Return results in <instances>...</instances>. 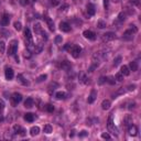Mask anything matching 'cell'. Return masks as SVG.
Returning <instances> with one entry per match:
<instances>
[{
  "mask_svg": "<svg viewBox=\"0 0 141 141\" xmlns=\"http://www.w3.org/2000/svg\"><path fill=\"white\" fill-rule=\"evenodd\" d=\"M110 106H111V103H110L109 99H104V100L101 101V108H103L104 110H108L110 108Z\"/></svg>",
  "mask_w": 141,
  "mask_h": 141,
  "instance_id": "cell-14",
  "label": "cell"
},
{
  "mask_svg": "<svg viewBox=\"0 0 141 141\" xmlns=\"http://www.w3.org/2000/svg\"><path fill=\"white\" fill-rule=\"evenodd\" d=\"M68 8V4H64L63 7H61V10H66Z\"/></svg>",
  "mask_w": 141,
  "mask_h": 141,
  "instance_id": "cell-57",
  "label": "cell"
},
{
  "mask_svg": "<svg viewBox=\"0 0 141 141\" xmlns=\"http://www.w3.org/2000/svg\"><path fill=\"white\" fill-rule=\"evenodd\" d=\"M33 104H34V100H33V98H31V97L26 98V99H25V101H24V106H25L26 108H31V107H33Z\"/></svg>",
  "mask_w": 141,
  "mask_h": 141,
  "instance_id": "cell-18",
  "label": "cell"
},
{
  "mask_svg": "<svg viewBox=\"0 0 141 141\" xmlns=\"http://www.w3.org/2000/svg\"><path fill=\"white\" fill-rule=\"evenodd\" d=\"M133 34H134V32L131 30V29H129V30H127V31H125V32H123L122 40H126V41H130V40L133 39Z\"/></svg>",
  "mask_w": 141,
  "mask_h": 141,
  "instance_id": "cell-4",
  "label": "cell"
},
{
  "mask_svg": "<svg viewBox=\"0 0 141 141\" xmlns=\"http://www.w3.org/2000/svg\"><path fill=\"white\" fill-rule=\"evenodd\" d=\"M9 21H10V17H9L8 14H3V15H2V18H0V24L3 25V26L8 25Z\"/></svg>",
  "mask_w": 141,
  "mask_h": 141,
  "instance_id": "cell-11",
  "label": "cell"
},
{
  "mask_svg": "<svg viewBox=\"0 0 141 141\" xmlns=\"http://www.w3.org/2000/svg\"><path fill=\"white\" fill-rule=\"evenodd\" d=\"M4 76H6V78L8 79V81L12 79L13 76H14V73H13V70H12V68L7 67L6 70H4Z\"/></svg>",
  "mask_w": 141,
  "mask_h": 141,
  "instance_id": "cell-8",
  "label": "cell"
},
{
  "mask_svg": "<svg viewBox=\"0 0 141 141\" xmlns=\"http://www.w3.org/2000/svg\"><path fill=\"white\" fill-rule=\"evenodd\" d=\"M61 42H62V36H61V35H57V36L55 37V43H56V44H59Z\"/></svg>",
  "mask_w": 141,
  "mask_h": 141,
  "instance_id": "cell-46",
  "label": "cell"
},
{
  "mask_svg": "<svg viewBox=\"0 0 141 141\" xmlns=\"http://www.w3.org/2000/svg\"><path fill=\"white\" fill-rule=\"evenodd\" d=\"M18 50V41L17 40H12L11 43L9 44V50H8V54L9 55H15Z\"/></svg>",
  "mask_w": 141,
  "mask_h": 141,
  "instance_id": "cell-2",
  "label": "cell"
},
{
  "mask_svg": "<svg viewBox=\"0 0 141 141\" xmlns=\"http://www.w3.org/2000/svg\"><path fill=\"white\" fill-rule=\"evenodd\" d=\"M122 125L126 126V127H129V126L132 125V117L130 115H127V116L123 118V121H122Z\"/></svg>",
  "mask_w": 141,
  "mask_h": 141,
  "instance_id": "cell-12",
  "label": "cell"
},
{
  "mask_svg": "<svg viewBox=\"0 0 141 141\" xmlns=\"http://www.w3.org/2000/svg\"><path fill=\"white\" fill-rule=\"evenodd\" d=\"M45 20H46V23H47V26H48V29H50L51 31H54V30H55V26H54V22H53L52 20H51L50 18H47V17L45 18Z\"/></svg>",
  "mask_w": 141,
  "mask_h": 141,
  "instance_id": "cell-22",
  "label": "cell"
},
{
  "mask_svg": "<svg viewBox=\"0 0 141 141\" xmlns=\"http://www.w3.org/2000/svg\"><path fill=\"white\" fill-rule=\"evenodd\" d=\"M70 47H72V44H70V43H67L65 46H64V48H65V50H70Z\"/></svg>",
  "mask_w": 141,
  "mask_h": 141,
  "instance_id": "cell-55",
  "label": "cell"
},
{
  "mask_svg": "<svg viewBox=\"0 0 141 141\" xmlns=\"http://www.w3.org/2000/svg\"><path fill=\"white\" fill-rule=\"evenodd\" d=\"M101 138L109 140V139H110V134H109V133H107V132H103V133H101Z\"/></svg>",
  "mask_w": 141,
  "mask_h": 141,
  "instance_id": "cell-42",
  "label": "cell"
},
{
  "mask_svg": "<svg viewBox=\"0 0 141 141\" xmlns=\"http://www.w3.org/2000/svg\"><path fill=\"white\" fill-rule=\"evenodd\" d=\"M32 1H36V0H32Z\"/></svg>",
  "mask_w": 141,
  "mask_h": 141,
  "instance_id": "cell-59",
  "label": "cell"
},
{
  "mask_svg": "<svg viewBox=\"0 0 141 141\" xmlns=\"http://www.w3.org/2000/svg\"><path fill=\"white\" fill-rule=\"evenodd\" d=\"M29 0H20V3L22 4V6H26V4H29Z\"/></svg>",
  "mask_w": 141,
  "mask_h": 141,
  "instance_id": "cell-49",
  "label": "cell"
},
{
  "mask_svg": "<svg viewBox=\"0 0 141 141\" xmlns=\"http://www.w3.org/2000/svg\"><path fill=\"white\" fill-rule=\"evenodd\" d=\"M24 34H25V37H26V40H28V41H31V40H32L31 31H30V29H29V28L25 29V31H24Z\"/></svg>",
  "mask_w": 141,
  "mask_h": 141,
  "instance_id": "cell-25",
  "label": "cell"
},
{
  "mask_svg": "<svg viewBox=\"0 0 141 141\" xmlns=\"http://www.w3.org/2000/svg\"><path fill=\"white\" fill-rule=\"evenodd\" d=\"M70 54H72L73 57L77 59V57L79 56V54H81V52H82V48L79 47L78 45H72V47H70Z\"/></svg>",
  "mask_w": 141,
  "mask_h": 141,
  "instance_id": "cell-3",
  "label": "cell"
},
{
  "mask_svg": "<svg viewBox=\"0 0 141 141\" xmlns=\"http://www.w3.org/2000/svg\"><path fill=\"white\" fill-rule=\"evenodd\" d=\"M39 132H40V128L37 127V126L32 127L30 129V134H31V136H36V134H39Z\"/></svg>",
  "mask_w": 141,
  "mask_h": 141,
  "instance_id": "cell-23",
  "label": "cell"
},
{
  "mask_svg": "<svg viewBox=\"0 0 141 141\" xmlns=\"http://www.w3.org/2000/svg\"><path fill=\"white\" fill-rule=\"evenodd\" d=\"M115 79H117L118 82H122V81H123V75L121 74L120 72L117 73V74L115 75Z\"/></svg>",
  "mask_w": 141,
  "mask_h": 141,
  "instance_id": "cell-33",
  "label": "cell"
},
{
  "mask_svg": "<svg viewBox=\"0 0 141 141\" xmlns=\"http://www.w3.org/2000/svg\"><path fill=\"white\" fill-rule=\"evenodd\" d=\"M134 106H136V103H131V104H129V107H128V109L129 110H132L134 108Z\"/></svg>",
  "mask_w": 141,
  "mask_h": 141,
  "instance_id": "cell-52",
  "label": "cell"
},
{
  "mask_svg": "<svg viewBox=\"0 0 141 141\" xmlns=\"http://www.w3.org/2000/svg\"><path fill=\"white\" fill-rule=\"evenodd\" d=\"M23 55H24V57H25V59H29V57L31 56V54H30V52H29V51H25Z\"/></svg>",
  "mask_w": 141,
  "mask_h": 141,
  "instance_id": "cell-53",
  "label": "cell"
},
{
  "mask_svg": "<svg viewBox=\"0 0 141 141\" xmlns=\"http://www.w3.org/2000/svg\"><path fill=\"white\" fill-rule=\"evenodd\" d=\"M43 131L45 132V133H51L52 132V126L51 125H45L43 128Z\"/></svg>",
  "mask_w": 141,
  "mask_h": 141,
  "instance_id": "cell-28",
  "label": "cell"
},
{
  "mask_svg": "<svg viewBox=\"0 0 141 141\" xmlns=\"http://www.w3.org/2000/svg\"><path fill=\"white\" fill-rule=\"evenodd\" d=\"M101 37H103V41L108 42V41H112L116 37V34L114 32H107V33H104Z\"/></svg>",
  "mask_w": 141,
  "mask_h": 141,
  "instance_id": "cell-5",
  "label": "cell"
},
{
  "mask_svg": "<svg viewBox=\"0 0 141 141\" xmlns=\"http://www.w3.org/2000/svg\"><path fill=\"white\" fill-rule=\"evenodd\" d=\"M11 99H12V101H13V105H17V104H19L20 101L22 100V95L19 94V93H14V94H12V96H11Z\"/></svg>",
  "mask_w": 141,
  "mask_h": 141,
  "instance_id": "cell-7",
  "label": "cell"
},
{
  "mask_svg": "<svg viewBox=\"0 0 141 141\" xmlns=\"http://www.w3.org/2000/svg\"><path fill=\"white\" fill-rule=\"evenodd\" d=\"M107 82L110 84V85H115V83H116L114 77H107Z\"/></svg>",
  "mask_w": 141,
  "mask_h": 141,
  "instance_id": "cell-40",
  "label": "cell"
},
{
  "mask_svg": "<svg viewBox=\"0 0 141 141\" xmlns=\"http://www.w3.org/2000/svg\"><path fill=\"white\" fill-rule=\"evenodd\" d=\"M4 106H6V105H4V101H3V99H1V98H0V109H3V108H4Z\"/></svg>",
  "mask_w": 141,
  "mask_h": 141,
  "instance_id": "cell-51",
  "label": "cell"
},
{
  "mask_svg": "<svg viewBox=\"0 0 141 141\" xmlns=\"http://www.w3.org/2000/svg\"><path fill=\"white\" fill-rule=\"evenodd\" d=\"M130 3L133 4V6H137L138 7L140 4V0H130Z\"/></svg>",
  "mask_w": 141,
  "mask_h": 141,
  "instance_id": "cell-44",
  "label": "cell"
},
{
  "mask_svg": "<svg viewBox=\"0 0 141 141\" xmlns=\"http://www.w3.org/2000/svg\"><path fill=\"white\" fill-rule=\"evenodd\" d=\"M126 15H127V14H126V12H120V13L118 14V20H119L120 22L125 21V20H126Z\"/></svg>",
  "mask_w": 141,
  "mask_h": 141,
  "instance_id": "cell-32",
  "label": "cell"
},
{
  "mask_svg": "<svg viewBox=\"0 0 141 141\" xmlns=\"http://www.w3.org/2000/svg\"><path fill=\"white\" fill-rule=\"evenodd\" d=\"M87 131H85V130H83V131H81L79 132V137H86L87 136Z\"/></svg>",
  "mask_w": 141,
  "mask_h": 141,
  "instance_id": "cell-50",
  "label": "cell"
},
{
  "mask_svg": "<svg viewBox=\"0 0 141 141\" xmlns=\"http://www.w3.org/2000/svg\"><path fill=\"white\" fill-rule=\"evenodd\" d=\"M79 79H81L82 83L88 84V78H87V76H86L85 74H81V75H79Z\"/></svg>",
  "mask_w": 141,
  "mask_h": 141,
  "instance_id": "cell-27",
  "label": "cell"
},
{
  "mask_svg": "<svg viewBox=\"0 0 141 141\" xmlns=\"http://www.w3.org/2000/svg\"><path fill=\"white\" fill-rule=\"evenodd\" d=\"M24 120H26L28 122H33V121H34V115L31 114V112L25 114L24 115Z\"/></svg>",
  "mask_w": 141,
  "mask_h": 141,
  "instance_id": "cell-19",
  "label": "cell"
},
{
  "mask_svg": "<svg viewBox=\"0 0 141 141\" xmlns=\"http://www.w3.org/2000/svg\"><path fill=\"white\" fill-rule=\"evenodd\" d=\"M121 59H122V57H121V56H117L116 59H114V65L115 66H118L119 64L121 63Z\"/></svg>",
  "mask_w": 141,
  "mask_h": 141,
  "instance_id": "cell-35",
  "label": "cell"
},
{
  "mask_svg": "<svg viewBox=\"0 0 141 141\" xmlns=\"http://www.w3.org/2000/svg\"><path fill=\"white\" fill-rule=\"evenodd\" d=\"M55 97H56L57 99H64L66 97V94L64 92H57L56 94H55Z\"/></svg>",
  "mask_w": 141,
  "mask_h": 141,
  "instance_id": "cell-26",
  "label": "cell"
},
{
  "mask_svg": "<svg viewBox=\"0 0 141 141\" xmlns=\"http://www.w3.org/2000/svg\"><path fill=\"white\" fill-rule=\"evenodd\" d=\"M128 67H129L130 70H132V72H137V70H138V68H139L138 62H137V61H132V62H130V64H129V66H128Z\"/></svg>",
  "mask_w": 141,
  "mask_h": 141,
  "instance_id": "cell-16",
  "label": "cell"
},
{
  "mask_svg": "<svg viewBox=\"0 0 141 141\" xmlns=\"http://www.w3.org/2000/svg\"><path fill=\"white\" fill-rule=\"evenodd\" d=\"M125 93H126V89H125V88H123V87H120L116 93H115L114 95H112V98H114V99L117 98L118 96H120V95H123Z\"/></svg>",
  "mask_w": 141,
  "mask_h": 141,
  "instance_id": "cell-20",
  "label": "cell"
},
{
  "mask_svg": "<svg viewBox=\"0 0 141 141\" xmlns=\"http://www.w3.org/2000/svg\"><path fill=\"white\" fill-rule=\"evenodd\" d=\"M47 78V75L46 74H43V75H40L39 77H37V79H36V82L37 83H41V82H44L45 79Z\"/></svg>",
  "mask_w": 141,
  "mask_h": 141,
  "instance_id": "cell-31",
  "label": "cell"
},
{
  "mask_svg": "<svg viewBox=\"0 0 141 141\" xmlns=\"http://www.w3.org/2000/svg\"><path fill=\"white\" fill-rule=\"evenodd\" d=\"M18 79H19V81L20 82H21V83L22 84H23V85H28V82H26L25 81V79H24V77H23V75H21V74H19V75H18Z\"/></svg>",
  "mask_w": 141,
  "mask_h": 141,
  "instance_id": "cell-34",
  "label": "cell"
},
{
  "mask_svg": "<svg viewBox=\"0 0 141 141\" xmlns=\"http://www.w3.org/2000/svg\"><path fill=\"white\" fill-rule=\"evenodd\" d=\"M97 26H98L99 29L106 28V22L104 21V20H98V22H97Z\"/></svg>",
  "mask_w": 141,
  "mask_h": 141,
  "instance_id": "cell-30",
  "label": "cell"
},
{
  "mask_svg": "<svg viewBox=\"0 0 141 141\" xmlns=\"http://www.w3.org/2000/svg\"><path fill=\"white\" fill-rule=\"evenodd\" d=\"M83 35L86 37L87 40H90V41H94L96 39V34H95L93 31H89V30H86L83 32Z\"/></svg>",
  "mask_w": 141,
  "mask_h": 141,
  "instance_id": "cell-6",
  "label": "cell"
},
{
  "mask_svg": "<svg viewBox=\"0 0 141 141\" xmlns=\"http://www.w3.org/2000/svg\"><path fill=\"white\" fill-rule=\"evenodd\" d=\"M107 128H108V131L109 132H111V133H114V134H118V129L116 128L114 121H112V116H110L109 118H108Z\"/></svg>",
  "mask_w": 141,
  "mask_h": 141,
  "instance_id": "cell-1",
  "label": "cell"
},
{
  "mask_svg": "<svg viewBox=\"0 0 141 141\" xmlns=\"http://www.w3.org/2000/svg\"><path fill=\"white\" fill-rule=\"evenodd\" d=\"M59 2H61V0H51V4H52L53 7L57 6V4H59Z\"/></svg>",
  "mask_w": 141,
  "mask_h": 141,
  "instance_id": "cell-45",
  "label": "cell"
},
{
  "mask_svg": "<svg viewBox=\"0 0 141 141\" xmlns=\"http://www.w3.org/2000/svg\"><path fill=\"white\" fill-rule=\"evenodd\" d=\"M44 108H45V110H46L47 112H53V111H54V106L51 105V104H47V105H45V107H44Z\"/></svg>",
  "mask_w": 141,
  "mask_h": 141,
  "instance_id": "cell-29",
  "label": "cell"
},
{
  "mask_svg": "<svg viewBox=\"0 0 141 141\" xmlns=\"http://www.w3.org/2000/svg\"><path fill=\"white\" fill-rule=\"evenodd\" d=\"M59 30L63 32H70V25L67 22H61L59 23Z\"/></svg>",
  "mask_w": 141,
  "mask_h": 141,
  "instance_id": "cell-9",
  "label": "cell"
},
{
  "mask_svg": "<svg viewBox=\"0 0 141 141\" xmlns=\"http://www.w3.org/2000/svg\"><path fill=\"white\" fill-rule=\"evenodd\" d=\"M127 88H128V90H129V92H131V90L136 89V85H134V84H133V85H129Z\"/></svg>",
  "mask_w": 141,
  "mask_h": 141,
  "instance_id": "cell-48",
  "label": "cell"
},
{
  "mask_svg": "<svg viewBox=\"0 0 141 141\" xmlns=\"http://www.w3.org/2000/svg\"><path fill=\"white\" fill-rule=\"evenodd\" d=\"M105 82H107V77H105V76H101L100 78H99V81H98V84H100V85H103Z\"/></svg>",
  "mask_w": 141,
  "mask_h": 141,
  "instance_id": "cell-41",
  "label": "cell"
},
{
  "mask_svg": "<svg viewBox=\"0 0 141 141\" xmlns=\"http://www.w3.org/2000/svg\"><path fill=\"white\" fill-rule=\"evenodd\" d=\"M33 29H34L35 34H41V32H42V28H41V24H40V23H35V24H34V26H33Z\"/></svg>",
  "mask_w": 141,
  "mask_h": 141,
  "instance_id": "cell-24",
  "label": "cell"
},
{
  "mask_svg": "<svg viewBox=\"0 0 141 141\" xmlns=\"http://www.w3.org/2000/svg\"><path fill=\"white\" fill-rule=\"evenodd\" d=\"M111 1H112V2H114V3H118V2H119V1H120V0H111Z\"/></svg>",
  "mask_w": 141,
  "mask_h": 141,
  "instance_id": "cell-58",
  "label": "cell"
},
{
  "mask_svg": "<svg viewBox=\"0 0 141 141\" xmlns=\"http://www.w3.org/2000/svg\"><path fill=\"white\" fill-rule=\"evenodd\" d=\"M20 134H21V136H25V130H24L23 128H22L21 131H20Z\"/></svg>",
  "mask_w": 141,
  "mask_h": 141,
  "instance_id": "cell-56",
  "label": "cell"
},
{
  "mask_svg": "<svg viewBox=\"0 0 141 141\" xmlns=\"http://www.w3.org/2000/svg\"><path fill=\"white\" fill-rule=\"evenodd\" d=\"M126 11H127L128 14H134V10L131 8H129V7H126Z\"/></svg>",
  "mask_w": 141,
  "mask_h": 141,
  "instance_id": "cell-43",
  "label": "cell"
},
{
  "mask_svg": "<svg viewBox=\"0 0 141 141\" xmlns=\"http://www.w3.org/2000/svg\"><path fill=\"white\" fill-rule=\"evenodd\" d=\"M21 129H22V128L20 127V126H17V125H15L14 127H13V131H14V133H20Z\"/></svg>",
  "mask_w": 141,
  "mask_h": 141,
  "instance_id": "cell-39",
  "label": "cell"
},
{
  "mask_svg": "<svg viewBox=\"0 0 141 141\" xmlns=\"http://www.w3.org/2000/svg\"><path fill=\"white\" fill-rule=\"evenodd\" d=\"M129 134L130 136H137L138 134V128L133 125L129 126Z\"/></svg>",
  "mask_w": 141,
  "mask_h": 141,
  "instance_id": "cell-17",
  "label": "cell"
},
{
  "mask_svg": "<svg viewBox=\"0 0 141 141\" xmlns=\"http://www.w3.org/2000/svg\"><path fill=\"white\" fill-rule=\"evenodd\" d=\"M130 26H131V28H130V29H131V30L133 31L134 33H136L137 31H138V29H137V26H136V25H133V24H131V25H130Z\"/></svg>",
  "mask_w": 141,
  "mask_h": 141,
  "instance_id": "cell-54",
  "label": "cell"
},
{
  "mask_svg": "<svg viewBox=\"0 0 141 141\" xmlns=\"http://www.w3.org/2000/svg\"><path fill=\"white\" fill-rule=\"evenodd\" d=\"M104 7H105L106 10L109 8V0H104Z\"/></svg>",
  "mask_w": 141,
  "mask_h": 141,
  "instance_id": "cell-47",
  "label": "cell"
},
{
  "mask_svg": "<svg viewBox=\"0 0 141 141\" xmlns=\"http://www.w3.org/2000/svg\"><path fill=\"white\" fill-rule=\"evenodd\" d=\"M34 51H35V53H40V52H41V51H42V44H41V43L35 44Z\"/></svg>",
  "mask_w": 141,
  "mask_h": 141,
  "instance_id": "cell-37",
  "label": "cell"
},
{
  "mask_svg": "<svg viewBox=\"0 0 141 141\" xmlns=\"http://www.w3.org/2000/svg\"><path fill=\"white\" fill-rule=\"evenodd\" d=\"M61 68L64 70H70V68H72V64H70V62H68V61H63L61 63Z\"/></svg>",
  "mask_w": 141,
  "mask_h": 141,
  "instance_id": "cell-13",
  "label": "cell"
},
{
  "mask_svg": "<svg viewBox=\"0 0 141 141\" xmlns=\"http://www.w3.org/2000/svg\"><path fill=\"white\" fill-rule=\"evenodd\" d=\"M13 25H14V29H15V30H18V31H20V30L22 29V24H21V22H19V21H15Z\"/></svg>",
  "mask_w": 141,
  "mask_h": 141,
  "instance_id": "cell-36",
  "label": "cell"
},
{
  "mask_svg": "<svg viewBox=\"0 0 141 141\" xmlns=\"http://www.w3.org/2000/svg\"><path fill=\"white\" fill-rule=\"evenodd\" d=\"M95 12H96L95 6L93 3H88L87 4V13H88V15H94Z\"/></svg>",
  "mask_w": 141,
  "mask_h": 141,
  "instance_id": "cell-15",
  "label": "cell"
},
{
  "mask_svg": "<svg viewBox=\"0 0 141 141\" xmlns=\"http://www.w3.org/2000/svg\"><path fill=\"white\" fill-rule=\"evenodd\" d=\"M120 73L123 75V76H128V75L130 74V70H129V67H128L127 65H123L122 67H121V70H120Z\"/></svg>",
  "mask_w": 141,
  "mask_h": 141,
  "instance_id": "cell-21",
  "label": "cell"
},
{
  "mask_svg": "<svg viewBox=\"0 0 141 141\" xmlns=\"http://www.w3.org/2000/svg\"><path fill=\"white\" fill-rule=\"evenodd\" d=\"M6 51V44L4 42H0V53H4Z\"/></svg>",
  "mask_w": 141,
  "mask_h": 141,
  "instance_id": "cell-38",
  "label": "cell"
},
{
  "mask_svg": "<svg viewBox=\"0 0 141 141\" xmlns=\"http://www.w3.org/2000/svg\"><path fill=\"white\" fill-rule=\"evenodd\" d=\"M96 97H97V92H96L95 89H93L92 92H90L89 96H88L87 103H88V104H93V103L95 101V99H96Z\"/></svg>",
  "mask_w": 141,
  "mask_h": 141,
  "instance_id": "cell-10",
  "label": "cell"
}]
</instances>
